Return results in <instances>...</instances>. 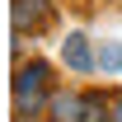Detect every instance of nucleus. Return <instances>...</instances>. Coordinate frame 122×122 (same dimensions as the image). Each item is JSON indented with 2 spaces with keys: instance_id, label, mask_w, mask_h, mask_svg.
<instances>
[{
  "instance_id": "obj_6",
  "label": "nucleus",
  "mask_w": 122,
  "mask_h": 122,
  "mask_svg": "<svg viewBox=\"0 0 122 122\" xmlns=\"http://www.w3.org/2000/svg\"><path fill=\"white\" fill-rule=\"evenodd\" d=\"M85 122H113V117H108L103 94H85Z\"/></svg>"
},
{
  "instance_id": "obj_4",
  "label": "nucleus",
  "mask_w": 122,
  "mask_h": 122,
  "mask_svg": "<svg viewBox=\"0 0 122 122\" xmlns=\"http://www.w3.org/2000/svg\"><path fill=\"white\" fill-rule=\"evenodd\" d=\"M47 113H52V122H80L85 117V99H75V94H52Z\"/></svg>"
},
{
  "instance_id": "obj_3",
  "label": "nucleus",
  "mask_w": 122,
  "mask_h": 122,
  "mask_svg": "<svg viewBox=\"0 0 122 122\" xmlns=\"http://www.w3.org/2000/svg\"><path fill=\"white\" fill-rule=\"evenodd\" d=\"M47 24V0H14V33H28Z\"/></svg>"
},
{
  "instance_id": "obj_2",
  "label": "nucleus",
  "mask_w": 122,
  "mask_h": 122,
  "mask_svg": "<svg viewBox=\"0 0 122 122\" xmlns=\"http://www.w3.org/2000/svg\"><path fill=\"white\" fill-rule=\"evenodd\" d=\"M61 61L75 71V75H85V71H94V52H89V38L85 33H71L66 42H61Z\"/></svg>"
},
{
  "instance_id": "obj_7",
  "label": "nucleus",
  "mask_w": 122,
  "mask_h": 122,
  "mask_svg": "<svg viewBox=\"0 0 122 122\" xmlns=\"http://www.w3.org/2000/svg\"><path fill=\"white\" fill-rule=\"evenodd\" d=\"M113 122H122V94H113Z\"/></svg>"
},
{
  "instance_id": "obj_1",
  "label": "nucleus",
  "mask_w": 122,
  "mask_h": 122,
  "mask_svg": "<svg viewBox=\"0 0 122 122\" xmlns=\"http://www.w3.org/2000/svg\"><path fill=\"white\" fill-rule=\"evenodd\" d=\"M42 103H47V61H28L19 66V80H14V113L38 117Z\"/></svg>"
},
{
  "instance_id": "obj_5",
  "label": "nucleus",
  "mask_w": 122,
  "mask_h": 122,
  "mask_svg": "<svg viewBox=\"0 0 122 122\" xmlns=\"http://www.w3.org/2000/svg\"><path fill=\"white\" fill-rule=\"evenodd\" d=\"M99 66L113 71V75H122V47L117 42H103V47H99Z\"/></svg>"
}]
</instances>
